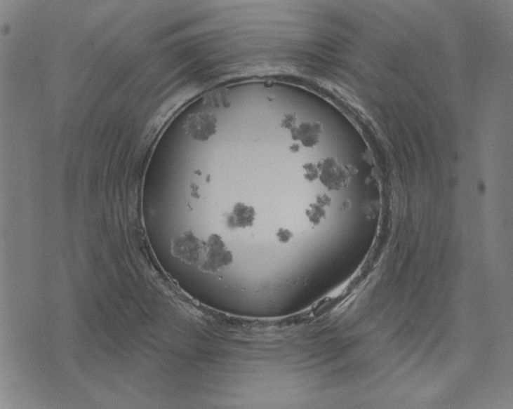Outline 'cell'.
Masks as SVG:
<instances>
[{
  "label": "cell",
  "instance_id": "cell-1",
  "mask_svg": "<svg viewBox=\"0 0 513 409\" xmlns=\"http://www.w3.org/2000/svg\"><path fill=\"white\" fill-rule=\"evenodd\" d=\"M203 256L199 267L201 271L206 273H220L233 262L232 252L227 247L222 238L218 234L211 235L208 239L204 241Z\"/></svg>",
  "mask_w": 513,
  "mask_h": 409
},
{
  "label": "cell",
  "instance_id": "cell-2",
  "mask_svg": "<svg viewBox=\"0 0 513 409\" xmlns=\"http://www.w3.org/2000/svg\"><path fill=\"white\" fill-rule=\"evenodd\" d=\"M317 166L319 179L326 189L340 190L349 185L352 177L351 170L338 159L328 157L321 159Z\"/></svg>",
  "mask_w": 513,
  "mask_h": 409
},
{
  "label": "cell",
  "instance_id": "cell-3",
  "mask_svg": "<svg viewBox=\"0 0 513 409\" xmlns=\"http://www.w3.org/2000/svg\"><path fill=\"white\" fill-rule=\"evenodd\" d=\"M204 241L193 232L188 231L178 236L172 242V253L179 260L189 265L199 263L203 256Z\"/></svg>",
  "mask_w": 513,
  "mask_h": 409
},
{
  "label": "cell",
  "instance_id": "cell-4",
  "mask_svg": "<svg viewBox=\"0 0 513 409\" xmlns=\"http://www.w3.org/2000/svg\"><path fill=\"white\" fill-rule=\"evenodd\" d=\"M185 130L196 141L206 142L217 131V119L211 113L193 114L186 121Z\"/></svg>",
  "mask_w": 513,
  "mask_h": 409
},
{
  "label": "cell",
  "instance_id": "cell-5",
  "mask_svg": "<svg viewBox=\"0 0 513 409\" xmlns=\"http://www.w3.org/2000/svg\"><path fill=\"white\" fill-rule=\"evenodd\" d=\"M256 220V211L253 206L239 203L233 206L226 216V224L229 229H246L253 227Z\"/></svg>",
  "mask_w": 513,
  "mask_h": 409
},
{
  "label": "cell",
  "instance_id": "cell-6",
  "mask_svg": "<svg viewBox=\"0 0 513 409\" xmlns=\"http://www.w3.org/2000/svg\"><path fill=\"white\" fill-rule=\"evenodd\" d=\"M292 133L294 140L299 141L305 147L311 148L321 142L324 129L322 124L317 121H305L295 127Z\"/></svg>",
  "mask_w": 513,
  "mask_h": 409
},
{
  "label": "cell",
  "instance_id": "cell-7",
  "mask_svg": "<svg viewBox=\"0 0 513 409\" xmlns=\"http://www.w3.org/2000/svg\"><path fill=\"white\" fill-rule=\"evenodd\" d=\"M307 215L311 224H319L326 217V211L324 207L317 203L311 204L307 210Z\"/></svg>",
  "mask_w": 513,
  "mask_h": 409
},
{
  "label": "cell",
  "instance_id": "cell-8",
  "mask_svg": "<svg viewBox=\"0 0 513 409\" xmlns=\"http://www.w3.org/2000/svg\"><path fill=\"white\" fill-rule=\"evenodd\" d=\"M304 169V177L307 180L312 182L319 177V170L317 164L312 163H307L303 167Z\"/></svg>",
  "mask_w": 513,
  "mask_h": 409
},
{
  "label": "cell",
  "instance_id": "cell-9",
  "mask_svg": "<svg viewBox=\"0 0 513 409\" xmlns=\"http://www.w3.org/2000/svg\"><path fill=\"white\" fill-rule=\"evenodd\" d=\"M277 236L279 242L288 243L293 237V233L288 229H281L277 232Z\"/></svg>",
  "mask_w": 513,
  "mask_h": 409
},
{
  "label": "cell",
  "instance_id": "cell-10",
  "mask_svg": "<svg viewBox=\"0 0 513 409\" xmlns=\"http://www.w3.org/2000/svg\"><path fill=\"white\" fill-rule=\"evenodd\" d=\"M297 121V116L295 115H289L285 118L283 121V126L288 129H293L295 128V123Z\"/></svg>",
  "mask_w": 513,
  "mask_h": 409
},
{
  "label": "cell",
  "instance_id": "cell-11",
  "mask_svg": "<svg viewBox=\"0 0 513 409\" xmlns=\"http://www.w3.org/2000/svg\"><path fill=\"white\" fill-rule=\"evenodd\" d=\"M316 203L322 207L328 206L331 203V199L328 195L320 194L317 196Z\"/></svg>",
  "mask_w": 513,
  "mask_h": 409
}]
</instances>
